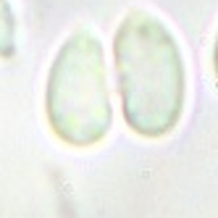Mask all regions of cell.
<instances>
[{"mask_svg":"<svg viewBox=\"0 0 218 218\" xmlns=\"http://www.w3.org/2000/svg\"><path fill=\"white\" fill-rule=\"evenodd\" d=\"M213 71H216V79H218V34H216V47H213Z\"/></svg>","mask_w":218,"mask_h":218,"instance_id":"277c9868","label":"cell"},{"mask_svg":"<svg viewBox=\"0 0 218 218\" xmlns=\"http://www.w3.org/2000/svg\"><path fill=\"white\" fill-rule=\"evenodd\" d=\"M113 63L126 126L147 139L171 134L184 113L187 71L168 27L129 11L113 37Z\"/></svg>","mask_w":218,"mask_h":218,"instance_id":"6da1fadb","label":"cell"},{"mask_svg":"<svg viewBox=\"0 0 218 218\" xmlns=\"http://www.w3.org/2000/svg\"><path fill=\"white\" fill-rule=\"evenodd\" d=\"M45 116L53 134L71 147H92L111 132L105 53L89 29L74 32L60 45L47 74Z\"/></svg>","mask_w":218,"mask_h":218,"instance_id":"7a4b0ae2","label":"cell"},{"mask_svg":"<svg viewBox=\"0 0 218 218\" xmlns=\"http://www.w3.org/2000/svg\"><path fill=\"white\" fill-rule=\"evenodd\" d=\"M16 53V16L8 0H0V58Z\"/></svg>","mask_w":218,"mask_h":218,"instance_id":"3957f363","label":"cell"}]
</instances>
